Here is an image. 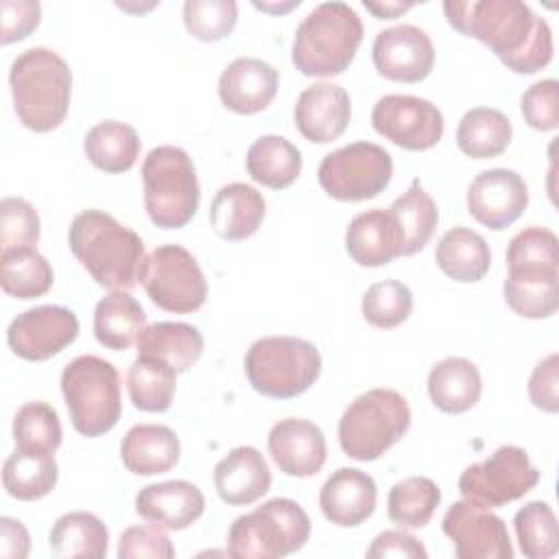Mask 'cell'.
Returning a JSON list of instances; mask_svg holds the SVG:
<instances>
[{
  "label": "cell",
  "instance_id": "1",
  "mask_svg": "<svg viewBox=\"0 0 559 559\" xmlns=\"http://www.w3.org/2000/svg\"><path fill=\"white\" fill-rule=\"evenodd\" d=\"M448 24L485 44L511 72L533 74L552 59V31L522 0H448Z\"/></svg>",
  "mask_w": 559,
  "mask_h": 559
},
{
  "label": "cell",
  "instance_id": "2",
  "mask_svg": "<svg viewBox=\"0 0 559 559\" xmlns=\"http://www.w3.org/2000/svg\"><path fill=\"white\" fill-rule=\"evenodd\" d=\"M68 245L98 286L131 290L144 264L142 238L100 210L79 212L68 229Z\"/></svg>",
  "mask_w": 559,
  "mask_h": 559
},
{
  "label": "cell",
  "instance_id": "3",
  "mask_svg": "<svg viewBox=\"0 0 559 559\" xmlns=\"http://www.w3.org/2000/svg\"><path fill=\"white\" fill-rule=\"evenodd\" d=\"M9 85L15 114L26 129L46 133L66 120L72 70L55 50L35 46L20 52L9 70Z\"/></svg>",
  "mask_w": 559,
  "mask_h": 559
},
{
  "label": "cell",
  "instance_id": "4",
  "mask_svg": "<svg viewBox=\"0 0 559 559\" xmlns=\"http://www.w3.org/2000/svg\"><path fill=\"white\" fill-rule=\"evenodd\" d=\"M362 41V22L345 2L317 4L297 26L293 66L304 76H334L349 68Z\"/></svg>",
  "mask_w": 559,
  "mask_h": 559
},
{
  "label": "cell",
  "instance_id": "5",
  "mask_svg": "<svg viewBox=\"0 0 559 559\" xmlns=\"http://www.w3.org/2000/svg\"><path fill=\"white\" fill-rule=\"evenodd\" d=\"M411 426V408L393 389H369L343 411L338 419L341 450L360 463L380 459Z\"/></svg>",
  "mask_w": 559,
  "mask_h": 559
},
{
  "label": "cell",
  "instance_id": "6",
  "mask_svg": "<svg viewBox=\"0 0 559 559\" xmlns=\"http://www.w3.org/2000/svg\"><path fill=\"white\" fill-rule=\"evenodd\" d=\"M144 210L153 225L179 229L192 221L199 210L201 188L190 155L170 144L148 151L142 162Z\"/></svg>",
  "mask_w": 559,
  "mask_h": 559
},
{
  "label": "cell",
  "instance_id": "7",
  "mask_svg": "<svg viewBox=\"0 0 559 559\" xmlns=\"http://www.w3.org/2000/svg\"><path fill=\"white\" fill-rule=\"evenodd\" d=\"M61 393L70 421L83 437H100L120 419V376L100 356L85 354L70 360L61 371Z\"/></svg>",
  "mask_w": 559,
  "mask_h": 559
},
{
  "label": "cell",
  "instance_id": "8",
  "mask_svg": "<svg viewBox=\"0 0 559 559\" xmlns=\"http://www.w3.org/2000/svg\"><path fill=\"white\" fill-rule=\"evenodd\" d=\"M245 373L260 395L290 400L314 384L321 373V354L299 336H262L245 354Z\"/></svg>",
  "mask_w": 559,
  "mask_h": 559
},
{
  "label": "cell",
  "instance_id": "9",
  "mask_svg": "<svg viewBox=\"0 0 559 559\" xmlns=\"http://www.w3.org/2000/svg\"><path fill=\"white\" fill-rule=\"evenodd\" d=\"M308 537V513L290 498H271L231 522L227 555L236 559H277L301 550Z\"/></svg>",
  "mask_w": 559,
  "mask_h": 559
},
{
  "label": "cell",
  "instance_id": "10",
  "mask_svg": "<svg viewBox=\"0 0 559 559\" xmlns=\"http://www.w3.org/2000/svg\"><path fill=\"white\" fill-rule=\"evenodd\" d=\"M140 282L148 299L166 312H194L207 297L205 275L197 258L181 245L155 247L144 258Z\"/></svg>",
  "mask_w": 559,
  "mask_h": 559
},
{
  "label": "cell",
  "instance_id": "11",
  "mask_svg": "<svg viewBox=\"0 0 559 559\" xmlns=\"http://www.w3.org/2000/svg\"><path fill=\"white\" fill-rule=\"evenodd\" d=\"M319 183L336 201H367L384 192L393 177L391 153L373 142H354L328 153L319 164Z\"/></svg>",
  "mask_w": 559,
  "mask_h": 559
},
{
  "label": "cell",
  "instance_id": "12",
  "mask_svg": "<svg viewBox=\"0 0 559 559\" xmlns=\"http://www.w3.org/2000/svg\"><path fill=\"white\" fill-rule=\"evenodd\" d=\"M539 483V472L526 450L500 445L485 461L472 463L459 478V491L465 500L487 509L502 507L526 496Z\"/></svg>",
  "mask_w": 559,
  "mask_h": 559
},
{
  "label": "cell",
  "instance_id": "13",
  "mask_svg": "<svg viewBox=\"0 0 559 559\" xmlns=\"http://www.w3.org/2000/svg\"><path fill=\"white\" fill-rule=\"evenodd\" d=\"M373 129L406 151H428L443 135L441 109L419 96L386 94L371 109Z\"/></svg>",
  "mask_w": 559,
  "mask_h": 559
},
{
  "label": "cell",
  "instance_id": "14",
  "mask_svg": "<svg viewBox=\"0 0 559 559\" xmlns=\"http://www.w3.org/2000/svg\"><path fill=\"white\" fill-rule=\"evenodd\" d=\"M445 537L454 546L459 559H511L513 546L502 518L487 507L459 500L452 502L441 520Z\"/></svg>",
  "mask_w": 559,
  "mask_h": 559
},
{
  "label": "cell",
  "instance_id": "15",
  "mask_svg": "<svg viewBox=\"0 0 559 559\" xmlns=\"http://www.w3.org/2000/svg\"><path fill=\"white\" fill-rule=\"evenodd\" d=\"M79 336V319L72 310L55 304L20 312L7 328L11 352L24 360L41 362L63 352Z\"/></svg>",
  "mask_w": 559,
  "mask_h": 559
},
{
  "label": "cell",
  "instance_id": "16",
  "mask_svg": "<svg viewBox=\"0 0 559 559\" xmlns=\"http://www.w3.org/2000/svg\"><path fill=\"white\" fill-rule=\"evenodd\" d=\"M371 59L380 76L400 83L424 81L435 66V46L415 24H397L376 35Z\"/></svg>",
  "mask_w": 559,
  "mask_h": 559
},
{
  "label": "cell",
  "instance_id": "17",
  "mask_svg": "<svg viewBox=\"0 0 559 559\" xmlns=\"http://www.w3.org/2000/svg\"><path fill=\"white\" fill-rule=\"evenodd\" d=\"M528 205L526 181L509 168L478 173L467 188V212L489 229L513 225Z\"/></svg>",
  "mask_w": 559,
  "mask_h": 559
},
{
  "label": "cell",
  "instance_id": "18",
  "mask_svg": "<svg viewBox=\"0 0 559 559\" xmlns=\"http://www.w3.org/2000/svg\"><path fill=\"white\" fill-rule=\"evenodd\" d=\"M269 452L286 476L308 478L321 472L328 445L321 428L301 417H286L269 430Z\"/></svg>",
  "mask_w": 559,
  "mask_h": 559
},
{
  "label": "cell",
  "instance_id": "19",
  "mask_svg": "<svg viewBox=\"0 0 559 559\" xmlns=\"http://www.w3.org/2000/svg\"><path fill=\"white\" fill-rule=\"evenodd\" d=\"M293 118L308 142L328 144L341 138L349 124V94L336 83H314L297 96Z\"/></svg>",
  "mask_w": 559,
  "mask_h": 559
},
{
  "label": "cell",
  "instance_id": "20",
  "mask_svg": "<svg viewBox=\"0 0 559 559\" xmlns=\"http://www.w3.org/2000/svg\"><path fill=\"white\" fill-rule=\"evenodd\" d=\"M277 70L258 57H238L218 76L221 103L240 116H251L271 105L277 94Z\"/></svg>",
  "mask_w": 559,
  "mask_h": 559
},
{
  "label": "cell",
  "instance_id": "21",
  "mask_svg": "<svg viewBox=\"0 0 559 559\" xmlns=\"http://www.w3.org/2000/svg\"><path fill=\"white\" fill-rule=\"evenodd\" d=\"M205 511L201 489L188 480H164L135 493V513L164 531H183Z\"/></svg>",
  "mask_w": 559,
  "mask_h": 559
},
{
  "label": "cell",
  "instance_id": "22",
  "mask_svg": "<svg viewBox=\"0 0 559 559\" xmlns=\"http://www.w3.org/2000/svg\"><path fill=\"white\" fill-rule=\"evenodd\" d=\"M376 480L356 467H338L332 472L319 493L323 518L343 528L362 524L376 511Z\"/></svg>",
  "mask_w": 559,
  "mask_h": 559
},
{
  "label": "cell",
  "instance_id": "23",
  "mask_svg": "<svg viewBox=\"0 0 559 559\" xmlns=\"http://www.w3.org/2000/svg\"><path fill=\"white\" fill-rule=\"evenodd\" d=\"M273 476L260 454L251 445H238L223 456L214 467V487L223 502L247 507L260 500L271 489Z\"/></svg>",
  "mask_w": 559,
  "mask_h": 559
},
{
  "label": "cell",
  "instance_id": "24",
  "mask_svg": "<svg viewBox=\"0 0 559 559\" xmlns=\"http://www.w3.org/2000/svg\"><path fill=\"white\" fill-rule=\"evenodd\" d=\"M345 249L360 266H384L402 255V238L389 210H367L356 214L345 231Z\"/></svg>",
  "mask_w": 559,
  "mask_h": 559
},
{
  "label": "cell",
  "instance_id": "25",
  "mask_svg": "<svg viewBox=\"0 0 559 559\" xmlns=\"http://www.w3.org/2000/svg\"><path fill=\"white\" fill-rule=\"evenodd\" d=\"M266 214L264 197L249 183L223 186L210 203V225L216 236L229 242L245 240L258 231Z\"/></svg>",
  "mask_w": 559,
  "mask_h": 559
},
{
  "label": "cell",
  "instance_id": "26",
  "mask_svg": "<svg viewBox=\"0 0 559 559\" xmlns=\"http://www.w3.org/2000/svg\"><path fill=\"white\" fill-rule=\"evenodd\" d=\"M179 437L162 424H135L120 443L122 465L135 476L164 474L179 463Z\"/></svg>",
  "mask_w": 559,
  "mask_h": 559
},
{
  "label": "cell",
  "instance_id": "27",
  "mask_svg": "<svg viewBox=\"0 0 559 559\" xmlns=\"http://www.w3.org/2000/svg\"><path fill=\"white\" fill-rule=\"evenodd\" d=\"M138 356L168 365L177 376L186 373L203 354V334L183 321H157L144 325L135 338Z\"/></svg>",
  "mask_w": 559,
  "mask_h": 559
},
{
  "label": "cell",
  "instance_id": "28",
  "mask_svg": "<svg viewBox=\"0 0 559 559\" xmlns=\"http://www.w3.org/2000/svg\"><path fill=\"white\" fill-rule=\"evenodd\" d=\"M483 393L478 367L463 356H448L428 373L430 402L448 415H461L476 406Z\"/></svg>",
  "mask_w": 559,
  "mask_h": 559
},
{
  "label": "cell",
  "instance_id": "29",
  "mask_svg": "<svg viewBox=\"0 0 559 559\" xmlns=\"http://www.w3.org/2000/svg\"><path fill=\"white\" fill-rule=\"evenodd\" d=\"M507 277L559 280V240L555 231L531 225L518 231L507 247Z\"/></svg>",
  "mask_w": 559,
  "mask_h": 559
},
{
  "label": "cell",
  "instance_id": "30",
  "mask_svg": "<svg viewBox=\"0 0 559 559\" xmlns=\"http://www.w3.org/2000/svg\"><path fill=\"white\" fill-rule=\"evenodd\" d=\"M437 266L454 282L469 284L485 277L491 264L487 240L467 227L448 229L435 249Z\"/></svg>",
  "mask_w": 559,
  "mask_h": 559
},
{
  "label": "cell",
  "instance_id": "31",
  "mask_svg": "<svg viewBox=\"0 0 559 559\" xmlns=\"http://www.w3.org/2000/svg\"><path fill=\"white\" fill-rule=\"evenodd\" d=\"M140 148L142 142L138 131L118 120H103L94 124L83 140V151L90 164L109 175L131 170L140 157Z\"/></svg>",
  "mask_w": 559,
  "mask_h": 559
},
{
  "label": "cell",
  "instance_id": "32",
  "mask_svg": "<svg viewBox=\"0 0 559 559\" xmlns=\"http://www.w3.org/2000/svg\"><path fill=\"white\" fill-rule=\"evenodd\" d=\"M144 325V308L129 290H111L94 308V336L107 349L122 352L131 347Z\"/></svg>",
  "mask_w": 559,
  "mask_h": 559
},
{
  "label": "cell",
  "instance_id": "33",
  "mask_svg": "<svg viewBox=\"0 0 559 559\" xmlns=\"http://www.w3.org/2000/svg\"><path fill=\"white\" fill-rule=\"evenodd\" d=\"M247 173L271 190H284L301 173V153L282 135H262L247 148Z\"/></svg>",
  "mask_w": 559,
  "mask_h": 559
},
{
  "label": "cell",
  "instance_id": "34",
  "mask_svg": "<svg viewBox=\"0 0 559 559\" xmlns=\"http://www.w3.org/2000/svg\"><path fill=\"white\" fill-rule=\"evenodd\" d=\"M513 135L511 120L493 107H474L463 114L456 127V146L472 159L498 157Z\"/></svg>",
  "mask_w": 559,
  "mask_h": 559
},
{
  "label": "cell",
  "instance_id": "35",
  "mask_svg": "<svg viewBox=\"0 0 559 559\" xmlns=\"http://www.w3.org/2000/svg\"><path fill=\"white\" fill-rule=\"evenodd\" d=\"M48 546L55 557L100 559L109 548V531L94 513L70 511L52 524Z\"/></svg>",
  "mask_w": 559,
  "mask_h": 559
},
{
  "label": "cell",
  "instance_id": "36",
  "mask_svg": "<svg viewBox=\"0 0 559 559\" xmlns=\"http://www.w3.org/2000/svg\"><path fill=\"white\" fill-rule=\"evenodd\" d=\"M389 212L400 229L402 255H415L417 251H421L432 238L439 223L437 203L424 190L419 179H413L408 190L391 203Z\"/></svg>",
  "mask_w": 559,
  "mask_h": 559
},
{
  "label": "cell",
  "instance_id": "37",
  "mask_svg": "<svg viewBox=\"0 0 559 559\" xmlns=\"http://www.w3.org/2000/svg\"><path fill=\"white\" fill-rule=\"evenodd\" d=\"M59 478L55 454L17 450L2 465V485L15 500H39L48 496Z\"/></svg>",
  "mask_w": 559,
  "mask_h": 559
},
{
  "label": "cell",
  "instance_id": "38",
  "mask_svg": "<svg viewBox=\"0 0 559 559\" xmlns=\"http://www.w3.org/2000/svg\"><path fill=\"white\" fill-rule=\"evenodd\" d=\"M55 273L50 262L35 249H15L0 253L2 290L15 299H35L52 288Z\"/></svg>",
  "mask_w": 559,
  "mask_h": 559
},
{
  "label": "cell",
  "instance_id": "39",
  "mask_svg": "<svg viewBox=\"0 0 559 559\" xmlns=\"http://www.w3.org/2000/svg\"><path fill=\"white\" fill-rule=\"evenodd\" d=\"M177 373L148 356H138L127 371V391L135 408L144 413H164L173 404Z\"/></svg>",
  "mask_w": 559,
  "mask_h": 559
},
{
  "label": "cell",
  "instance_id": "40",
  "mask_svg": "<svg viewBox=\"0 0 559 559\" xmlns=\"http://www.w3.org/2000/svg\"><path fill=\"white\" fill-rule=\"evenodd\" d=\"M441 502V491L426 476H408L395 483L386 498L391 522L402 528H421L430 522Z\"/></svg>",
  "mask_w": 559,
  "mask_h": 559
},
{
  "label": "cell",
  "instance_id": "41",
  "mask_svg": "<svg viewBox=\"0 0 559 559\" xmlns=\"http://www.w3.org/2000/svg\"><path fill=\"white\" fill-rule=\"evenodd\" d=\"M518 544L528 559H548L559 550V528L555 511L548 502H526L513 515Z\"/></svg>",
  "mask_w": 559,
  "mask_h": 559
},
{
  "label": "cell",
  "instance_id": "42",
  "mask_svg": "<svg viewBox=\"0 0 559 559\" xmlns=\"http://www.w3.org/2000/svg\"><path fill=\"white\" fill-rule=\"evenodd\" d=\"M63 430L57 411L46 402H26L13 417V441L17 450L55 454Z\"/></svg>",
  "mask_w": 559,
  "mask_h": 559
},
{
  "label": "cell",
  "instance_id": "43",
  "mask_svg": "<svg viewBox=\"0 0 559 559\" xmlns=\"http://www.w3.org/2000/svg\"><path fill=\"white\" fill-rule=\"evenodd\" d=\"M362 317L369 325L391 330L404 323L413 310V293L397 280L376 282L362 295Z\"/></svg>",
  "mask_w": 559,
  "mask_h": 559
},
{
  "label": "cell",
  "instance_id": "44",
  "mask_svg": "<svg viewBox=\"0 0 559 559\" xmlns=\"http://www.w3.org/2000/svg\"><path fill=\"white\" fill-rule=\"evenodd\" d=\"M238 22L234 0H186L183 24L190 37L199 41H218L227 37Z\"/></svg>",
  "mask_w": 559,
  "mask_h": 559
},
{
  "label": "cell",
  "instance_id": "45",
  "mask_svg": "<svg viewBox=\"0 0 559 559\" xmlns=\"http://www.w3.org/2000/svg\"><path fill=\"white\" fill-rule=\"evenodd\" d=\"M507 306L524 319H546L559 308V280H513L502 284Z\"/></svg>",
  "mask_w": 559,
  "mask_h": 559
},
{
  "label": "cell",
  "instance_id": "46",
  "mask_svg": "<svg viewBox=\"0 0 559 559\" xmlns=\"http://www.w3.org/2000/svg\"><path fill=\"white\" fill-rule=\"evenodd\" d=\"M39 240V214L20 197L0 201V253L35 247Z\"/></svg>",
  "mask_w": 559,
  "mask_h": 559
},
{
  "label": "cell",
  "instance_id": "47",
  "mask_svg": "<svg viewBox=\"0 0 559 559\" xmlns=\"http://www.w3.org/2000/svg\"><path fill=\"white\" fill-rule=\"evenodd\" d=\"M524 122L537 131H555L559 127V83L555 79L535 81L520 98Z\"/></svg>",
  "mask_w": 559,
  "mask_h": 559
},
{
  "label": "cell",
  "instance_id": "48",
  "mask_svg": "<svg viewBox=\"0 0 559 559\" xmlns=\"http://www.w3.org/2000/svg\"><path fill=\"white\" fill-rule=\"evenodd\" d=\"M118 557L135 559V557H153V559H173L175 548L164 533V528L146 524V526H129L120 533L118 539Z\"/></svg>",
  "mask_w": 559,
  "mask_h": 559
},
{
  "label": "cell",
  "instance_id": "49",
  "mask_svg": "<svg viewBox=\"0 0 559 559\" xmlns=\"http://www.w3.org/2000/svg\"><path fill=\"white\" fill-rule=\"evenodd\" d=\"M528 397L544 413L559 411V356L555 352L535 365L528 378Z\"/></svg>",
  "mask_w": 559,
  "mask_h": 559
},
{
  "label": "cell",
  "instance_id": "50",
  "mask_svg": "<svg viewBox=\"0 0 559 559\" xmlns=\"http://www.w3.org/2000/svg\"><path fill=\"white\" fill-rule=\"evenodd\" d=\"M2 31L0 41L13 44L28 37L41 20V7L35 0H2Z\"/></svg>",
  "mask_w": 559,
  "mask_h": 559
},
{
  "label": "cell",
  "instance_id": "51",
  "mask_svg": "<svg viewBox=\"0 0 559 559\" xmlns=\"http://www.w3.org/2000/svg\"><path fill=\"white\" fill-rule=\"evenodd\" d=\"M369 559H384V557H406V559H426L428 550L421 546L417 537L406 531H384L380 533L371 546L367 548Z\"/></svg>",
  "mask_w": 559,
  "mask_h": 559
},
{
  "label": "cell",
  "instance_id": "52",
  "mask_svg": "<svg viewBox=\"0 0 559 559\" xmlns=\"http://www.w3.org/2000/svg\"><path fill=\"white\" fill-rule=\"evenodd\" d=\"M31 552L26 526L15 518H0V555L7 559H24Z\"/></svg>",
  "mask_w": 559,
  "mask_h": 559
},
{
  "label": "cell",
  "instance_id": "53",
  "mask_svg": "<svg viewBox=\"0 0 559 559\" xmlns=\"http://www.w3.org/2000/svg\"><path fill=\"white\" fill-rule=\"evenodd\" d=\"M365 9L369 13H373L378 20H393V17H400L404 11H408L411 7H415V2L406 0V2H400V0H380V2H371V0H365L362 2Z\"/></svg>",
  "mask_w": 559,
  "mask_h": 559
},
{
  "label": "cell",
  "instance_id": "54",
  "mask_svg": "<svg viewBox=\"0 0 559 559\" xmlns=\"http://www.w3.org/2000/svg\"><path fill=\"white\" fill-rule=\"evenodd\" d=\"M255 7L258 9H262V11H280V13H284V11H290V9H295V7H299V0H293V2H286V4H266V2H255Z\"/></svg>",
  "mask_w": 559,
  "mask_h": 559
}]
</instances>
